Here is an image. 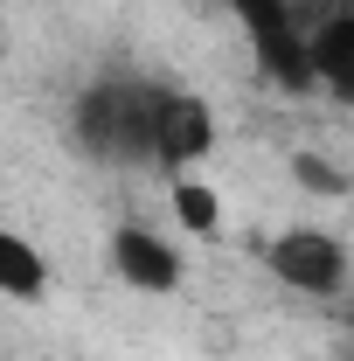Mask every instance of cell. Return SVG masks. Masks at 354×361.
<instances>
[{"label": "cell", "mask_w": 354, "mask_h": 361, "mask_svg": "<svg viewBox=\"0 0 354 361\" xmlns=\"http://www.w3.org/2000/svg\"><path fill=\"white\" fill-rule=\"evenodd\" d=\"M160 77H90L70 97V146L90 167H153Z\"/></svg>", "instance_id": "1"}, {"label": "cell", "mask_w": 354, "mask_h": 361, "mask_svg": "<svg viewBox=\"0 0 354 361\" xmlns=\"http://www.w3.org/2000/svg\"><path fill=\"white\" fill-rule=\"evenodd\" d=\"M229 14H236V28H243V42L250 56L264 63V77L278 90H292V97H306L312 90V63H306V35H312V14L299 0H222Z\"/></svg>", "instance_id": "2"}, {"label": "cell", "mask_w": 354, "mask_h": 361, "mask_svg": "<svg viewBox=\"0 0 354 361\" xmlns=\"http://www.w3.org/2000/svg\"><path fill=\"white\" fill-rule=\"evenodd\" d=\"M264 271L285 285V292H306V299H334L341 285H348V236H334V229H319V223H292V229H278L264 243Z\"/></svg>", "instance_id": "3"}, {"label": "cell", "mask_w": 354, "mask_h": 361, "mask_svg": "<svg viewBox=\"0 0 354 361\" xmlns=\"http://www.w3.org/2000/svg\"><path fill=\"white\" fill-rule=\"evenodd\" d=\"M216 104L209 97H195V90L181 84H160V97H153V167L160 174H195L209 153H216Z\"/></svg>", "instance_id": "4"}, {"label": "cell", "mask_w": 354, "mask_h": 361, "mask_svg": "<svg viewBox=\"0 0 354 361\" xmlns=\"http://www.w3.org/2000/svg\"><path fill=\"white\" fill-rule=\"evenodd\" d=\"M104 250H111V278H118V285H133V292H153V299L181 292V278H188L174 236H160L153 223H118Z\"/></svg>", "instance_id": "5"}, {"label": "cell", "mask_w": 354, "mask_h": 361, "mask_svg": "<svg viewBox=\"0 0 354 361\" xmlns=\"http://www.w3.org/2000/svg\"><path fill=\"white\" fill-rule=\"evenodd\" d=\"M306 63H312V90H334V97H348V104H354V7L312 14Z\"/></svg>", "instance_id": "6"}, {"label": "cell", "mask_w": 354, "mask_h": 361, "mask_svg": "<svg viewBox=\"0 0 354 361\" xmlns=\"http://www.w3.org/2000/svg\"><path fill=\"white\" fill-rule=\"evenodd\" d=\"M49 257L21 236V229L0 223V299H14V306H42L49 299Z\"/></svg>", "instance_id": "7"}, {"label": "cell", "mask_w": 354, "mask_h": 361, "mask_svg": "<svg viewBox=\"0 0 354 361\" xmlns=\"http://www.w3.org/2000/svg\"><path fill=\"white\" fill-rule=\"evenodd\" d=\"M167 202H174V223L188 229V236H222V195L209 188V180H195V174H174Z\"/></svg>", "instance_id": "8"}, {"label": "cell", "mask_w": 354, "mask_h": 361, "mask_svg": "<svg viewBox=\"0 0 354 361\" xmlns=\"http://www.w3.org/2000/svg\"><path fill=\"white\" fill-rule=\"evenodd\" d=\"M292 174H299V188H312V195H348V174H341L326 153H292Z\"/></svg>", "instance_id": "9"}]
</instances>
